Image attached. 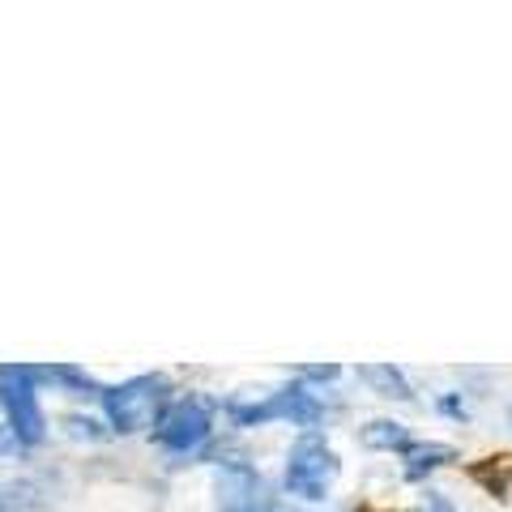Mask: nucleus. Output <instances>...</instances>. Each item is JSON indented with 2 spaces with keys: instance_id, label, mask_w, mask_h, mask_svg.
<instances>
[{
  "instance_id": "obj_1",
  "label": "nucleus",
  "mask_w": 512,
  "mask_h": 512,
  "mask_svg": "<svg viewBox=\"0 0 512 512\" xmlns=\"http://www.w3.org/2000/svg\"><path fill=\"white\" fill-rule=\"evenodd\" d=\"M0 406H5L13 444H39L47 436V419L35 393V367L0 363Z\"/></svg>"
},
{
  "instance_id": "obj_8",
  "label": "nucleus",
  "mask_w": 512,
  "mask_h": 512,
  "mask_svg": "<svg viewBox=\"0 0 512 512\" xmlns=\"http://www.w3.org/2000/svg\"><path fill=\"white\" fill-rule=\"evenodd\" d=\"M474 474V483H483L495 500H504L508 495V487H512V466L504 457H491V461H478V466L470 470Z\"/></svg>"
},
{
  "instance_id": "obj_9",
  "label": "nucleus",
  "mask_w": 512,
  "mask_h": 512,
  "mask_svg": "<svg viewBox=\"0 0 512 512\" xmlns=\"http://www.w3.org/2000/svg\"><path fill=\"white\" fill-rule=\"evenodd\" d=\"M363 380L367 384H376L380 389V397H397V402H410V384H406V376L397 372V367H363Z\"/></svg>"
},
{
  "instance_id": "obj_5",
  "label": "nucleus",
  "mask_w": 512,
  "mask_h": 512,
  "mask_svg": "<svg viewBox=\"0 0 512 512\" xmlns=\"http://www.w3.org/2000/svg\"><path fill=\"white\" fill-rule=\"evenodd\" d=\"M231 419L239 427H261L269 419H295L303 427H312L320 419V406H316V397L308 389H299V384H291V389H278V393H269L265 402H231Z\"/></svg>"
},
{
  "instance_id": "obj_12",
  "label": "nucleus",
  "mask_w": 512,
  "mask_h": 512,
  "mask_svg": "<svg viewBox=\"0 0 512 512\" xmlns=\"http://www.w3.org/2000/svg\"><path fill=\"white\" fill-rule=\"evenodd\" d=\"M440 410H444V414H453V419H466V406H461L457 397H444V402H440Z\"/></svg>"
},
{
  "instance_id": "obj_2",
  "label": "nucleus",
  "mask_w": 512,
  "mask_h": 512,
  "mask_svg": "<svg viewBox=\"0 0 512 512\" xmlns=\"http://www.w3.org/2000/svg\"><path fill=\"white\" fill-rule=\"evenodd\" d=\"M103 406L111 427L124 431V436L128 431H146L167 410V376H133L116 384V389H103Z\"/></svg>"
},
{
  "instance_id": "obj_14",
  "label": "nucleus",
  "mask_w": 512,
  "mask_h": 512,
  "mask_svg": "<svg viewBox=\"0 0 512 512\" xmlns=\"http://www.w3.org/2000/svg\"><path fill=\"white\" fill-rule=\"evenodd\" d=\"M5 448H13V436H9L5 427H0V453H5Z\"/></svg>"
},
{
  "instance_id": "obj_13",
  "label": "nucleus",
  "mask_w": 512,
  "mask_h": 512,
  "mask_svg": "<svg viewBox=\"0 0 512 512\" xmlns=\"http://www.w3.org/2000/svg\"><path fill=\"white\" fill-rule=\"evenodd\" d=\"M427 512H453V508H448L440 495H427Z\"/></svg>"
},
{
  "instance_id": "obj_16",
  "label": "nucleus",
  "mask_w": 512,
  "mask_h": 512,
  "mask_svg": "<svg viewBox=\"0 0 512 512\" xmlns=\"http://www.w3.org/2000/svg\"><path fill=\"white\" fill-rule=\"evenodd\" d=\"M0 512H5V495H0Z\"/></svg>"
},
{
  "instance_id": "obj_6",
  "label": "nucleus",
  "mask_w": 512,
  "mask_h": 512,
  "mask_svg": "<svg viewBox=\"0 0 512 512\" xmlns=\"http://www.w3.org/2000/svg\"><path fill=\"white\" fill-rule=\"evenodd\" d=\"M448 461H457V448H448V444H410L406 448V478L410 483H419L423 474L448 466Z\"/></svg>"
},
{
  "instance_id": "obj_4",
  "label": "nucleus",
  "mask_w": 512,
  "mask_h": 512,
  "mask_svg": "<svg viewBox=\"0 0 512 512\" xmlns=\"http://www.w3.org/2000/svg\"><path fill=\"white\" fill-rule=\"evenodd\" d=\"M214 431V402L210 397H180L171 402L154 423V440L167 448V453H192L210 440Z\"/></svg>"
},
{
  "instance_id": "obj_15",
  "label": "nucleus",
  "mask_w": 512,
  "mask_h": 512,
  "mask_svg": "<svg viewBox=\"0 0 512 512\" xmlns=\"http://www.w3.org/2000/svg\"><path fill=\"white\" fill-rule=\"evenodd\" d=\"M248 512H274V508H248Z\"/></svg>"
},
{
  "instance_id": "obj_7",
  "label": "nucleus",
  "mask_w": 512,
  "mask_h": 512,
  "mask_svg": "<svg viewBox=\"0 0 512 512\" xmlns=\"http://www.w3.org/2000/svg\"><path fill=\"white\" fill-rule=\"evenodd\" d=\"M363 444H367V448H389V453H393V448H397V453H406L414 440H410V431H406L402 423L376 419V423H367V427H363Z\"/></svg>"
},
{
  "instance_id": "obj_17",
  "label": "nucleus",
  "mask_w": 512,
  "mask_h": 512,
  "mask_svg": "<svg viewBox=\"0 0 512 512\" xmlns=\"http://www.w3.org/2000/svg\"><path fill=\"white\" fill-rule=\"evenodd\" d=\"M363 512H372V508H363Z\"/></svg>"
},
{
  "instance_id": "obj_10",
  "label": "nucleus",
  "mask_w": 512,
  "mask_h": 512,
  "mask_svg": "<svg viewBox=\"0 0 512 512\" xmlns=\"http://www.w3.org/2000/svg\"><path fill=\"white\" fill-rule=\"evenodd\" d=\"M64 423H69L73 436H103L99 423H94V419H82V414H69V419H64Z\"/></svg>"
},
{
  "instance_id": "obj_3",
  "label": "nucleus",
  "mask_w": 512,
  "mask_h": 512,
  "mask_svg": "<svg viewBox=\"0 0 512 512\" xmlns=\"http://www.w3.org/2000/svg\"><path fill=\"white\" fill-rule=\"evenodd\" d=\"M338 470H342V461L325 444V436L308 431V436L295 440L291 457H286V491L303 495V500H325L329 487L338 483Z\"/></svg>"
},
{
  "instance_id": "obj_11",
  "label": "nucleus",
  "mask_w": 512,
  "mask_h": 512,
  "mask_svg": "<svg viewBox=\"0 0 512 512\" xmlns=\"http://www.w3.org/2000/svg\"><path fill=\"white\" fill-rule=\"evenodd\" d=\"M299 376H308V380H333L338 376V367L325 363V367H299Z\"/></svg>"
}]
</instances>
